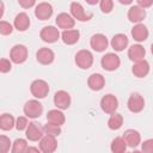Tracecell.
<instances>
[{
  "label": "cell",
  "mask_w": 153,
  "mask_h": 153,
  "mask_svg": "<svg viewBox=\"0 0 153 153\" xmlns=\"http://www.w3.org/2000/svg\"><path fill=\"white\" fill-rule=\"evenodd\" d=\"M75 63L81 69H88L93 63V55L90 50H79L75 55Z\"/></svg>",
  "instance_id": "6da1fadb"
},
{
  "label": "cell",
  "mask_w": 153,
  "mask_h": 153,
  "mask_svg": "<svg viewBox=\"0 0 153 153\" xmlns=\"http://www.w3.org/2000/svg\"><path fill=\"white\" fill-rule=\"evenodd\" d=\"M42 112H43V106L36 99L27 100L24 105V114L29 118H37L42 115Z\"/></svg>",
  "instance_id": "7a4b0ae2"
},
{
  "label": "cell",
  "mask_w": 153,
  "mask_h": 153,
  "mask_svg": "<svg viewBox=\"0 0 153 153\" xmlns=\"http://www.w3.org/2000/svg\"><path fill=\"white\" fill-rule=\"evenodd\" d=\"M30 91H31L33 97H36V98H44L48 94V92H49L48 82L42 80V79L33 80L31 86H30Z\"/></svg>",
  "instance_id": "3957f363"
},
{
  "label": "cell",
  "mask_w": 153,
  "mask_h": 153,
  "mask_svg": "<svg viewBox=\"0 0 153 153\" xmlns=\"http://www.w3.org/2000/svg\"><path fill=\"white\" fill-rule=\"evenodd\" d=\"M11 61L14 63H23L27 59V48L23 44H16L10 53Z\"/></svg>",
  "instance_id": "277c9868"
},
{
  "label": "cell",
  "mask_w": 153,
  "mask_h": 153,
  "mask_svg": "<svg viewBox=\"0 0 153 153\" xmlns=\"http://www.w3.org/2000/svg\"><path fill=\"white\" fill-rule=\"evenodd\" d=\"M102 67L105 69V71H115L120 67V63H121V60L120 57L114 54V53H108L105 54L103 57H102Z\"/></svg>",
  "instance_id": "5b68a950"
},
{
  "label": "cell",
  "mask_w": 153,
  "mask_h": 153,
  "mask_svg": "<svg viewBox=\"0 0 153 153\" xmlns=\"http://www.w3.org/2000/svg\"><path fill=\"white\" fill-rule=\"evenodd\" d=\"M100 108L106 114H114L118 108L117 98L114 94H105L100 99Z\"/></svg>",
  "instance_id": "8992f818"
},
{
  "label": "cell",
  "mask_w": 153,
  "mask_h": 153,
  "mask_svg": "<svg viewBox=\"0 0 153 153\" xmlns=\"http://www.w3.org/2000/svg\"><path fill=\"white\" fill-rule=\"evenodd\" d=\"M71 13L74 19L80 20V22H87L92 18V13L85 12L84 7L79 2H72L71 4Z\"/></svg>",
  "instance_id": "52a82bcc"
},
{
  "label": "cell",
  "mask_w": 153,
  "mask_h": 153,
  "mask_svg": "<svg viewBox=\"0 0 153 153\" xmlns=\"http://www.w3.org/2000/svg\"><path fill=\"white\" fill-rule=\"evenodd\" d=\"M41 38L47 42V43H54L59 39L60 37V32L59 30L55 27V26H44L42 30H41V33H39Z\"/></svg>",
  "instance_id": "ba28073f"
},
{
  "label": "cell",
  "mask_w": 153,
  "mask_h": 153,
  "mask_svg": "<svg viewBox=\"0 0 153 153\" xmlns=\"http://www.w3.org/2000/svg\"><path fill=\"white\" fill-rule=\"evenodd\" d=\"M54 104L61 109V110H66L69 108L71 105V96L68 92L66 91H57L54 96Z\"/></svg>",
  "instance_id": "9c48e42d"
},
{
  "label": "cell",
  "mask_w": 153,
  "mask_h": 153,
  "mask_svg": "<svg viewBox=\"0 0 153 153\" xmlns=\"http://www.w3.org/2000/svg\"><path fill=\"white\" fill-rule=\"evenodd\" d=\"M53 14V6L48 2H41L35 8V16L41 20H47Z\"/></svg>",
  "instance_id": "30bf717a"
},
{
  "label": "cell",
  "mask_w": 153,
  "mask_h": 153,
  "mask_svg": "<svg viewBox=\"0 0 153 153\" xmlns=\"http://www.w3.org/2000/svg\"><path fill=\"white\" fill-rule=\"evenodd\" d=\"M145 106V100L142 98V96H140L139 93H133L130 94L129 99H128V109L131 112H140Z\"/></svg>",
  "instance_id": "8fae6325"
},
{
  "label": "cell",
  "mask_w": 153,
  "mask_h": 153,
  "mask_svg": "<svg viewBox=\"0 0 153 153\" xmlns=\"http://www.w3.org/2000/svg\"><path fill=\"white\" fill-rule=\"evenodd\" d=\"M43 131L44 130L42 127H39L36 122H31L26 128V137L30 141H38L43 137Z\"/></svg>",
  "instance_id": "7c38bea8"
},
{
  "label": "cell",
  "mask_w": 153,
  "mask_h": 153,
  "mask_svg": "<svg viewBox=\"0 0 153 153\" xmlns=\"http://www.w3.org/2000/svg\"><path fill=\"white\" fill-rule=\"evenodd\" d=\"M57 147V143H56V139L55 136L53 135H47L41 139V142H39V149L44 153H51L56 149Z\"/></svg>",
  "instance_id": "4fadbf2b"
},
{
  "label": "cell",
  "mask_w": 153,
  "mask_h": 153,
  "mask_svg": "<svg viewBox=\"0 0 153 153\" xmlns=\"http://www.w3.org/2000/svg\"><path fill=\"white\" fill-rule=\"evenodd\" d=\"M90 44L96 51H104L108 47V38L102 33H96L91 37Z\"/></svg>",
  "instance_id": "5bb4252c"
},
{
  "label": "cell",
  "mask_w": 153,
  "mask_h": 153,
  "mask_svg": "<svg viewBox=\"0 0 153 153\" xmlns=\"http://www.w3.org/2000/svg\"><path fill=\"white\" fill-rule=\"evenodd\" d=\"M146 17V11L143 7L136 5V6H131L128 11V19L133 23H140L141 20H143Z\"/></svg>",
  "instance_id": "9a60e30c"
},
{
  "label": "cell",
  "mask_w": 153,
  "mask_h": 153,
  "mask_svg": "<svg viewBox=\"0 0 153 153\" xmlns=\"http://www.w3.org/2000/svg\"><path fill=\"white\" fill-rule=\"evenodd\" d=\"M54 57H55L54 51L49 48H41L36 54L37 61L42 65H50L54 61Z\"/></svg>",
  "instance_id": "2e32d148"
},
{
  "label": "cell",
  "mask_w": 153,
  "mask_h": 153,
  "mask_svg": "<svg viewBox=\"0 0 153 153\" xmlns=\"http://www.w3.org/2000/svg\"><path fill=\"white\" fill-rule=\"evenodd\" d=\"M104 84H105V79L102 74L99 73H93L88 76V80H87V85L91 90L93 91H99L104 87Z\"/></svg>",
  "instance_id": "e0dca14e"
},
{
  "label": "cell",
  "mask_w": 153,
  "mask_h": 153,
  "mask_svg": "<svg viewBox=\"0 0 153 153\" xmlns=\"http://www.w3.org/2000/svg\"><path fill=\"white\" fill-rule=\"evenodd\" d=\"M133 74L136 76V78H143L148 74L149 72V63L146 61V60H140V61H136L133 66Z\"/></svg>",
  "instance_id": "ac0fdd59"
},
{
  "label": "cell",
  "mask_w": 153,
  "mask_h": 153,
  "mask_svg": "<svg viewBox=\"0 0 153 153\" xmlns=\"http://www.w3.org/2000/svg\"><path fill=\"white\" fill-rule=\"evenodd\" d=\"M56 24L61 29H65V30H68V29H72L75 24V20L72 16H69L68 13H60L57 17H56Z\"/></svg>",
  "instance_id": "d6986e66"
},
{
  "label": "cell",
  "mask_w": 153,
  "mask_h": 153,
  "mask_svg": "<svg viewBox=\"0 0 153 153\" xmlns=\"http://www.w3.org/2000/svg\"><path fill=\"white\" fill-rule=\"evenodd\" d=\"M123 139L126 140L127 145L129 147H136L140 141H141V136H140V133L137 130H134V129H128L123 133Z\"/></svg>",
  "instance_id": "ffe728a7"
},
{
  "label": "cell",
  "mask_w": 153,
  "mask_h": 153,
  "mask_svg": "<svg viewBox=\"0 0 153 153\" xmlns=\"http://www.w3.org/2000/svg\"><path fill=\"white\" fill-rule=\"evenodd\" d=\"M145 54H146V50L142 45L140 44H134L129 48L128 50V57L131 60V61H140V60H143L145 57Z\"/></svg>",
  "instance_id": "44dd1931"
},
{
  "label": "cell",
  "mask_w": 153,
  "mask_h": 153,
  "mask_svg": "<svg viewBox=\"0 0 153 153\" xmlns=\"http://www.w3.org/2000/svg\"><path fill=\"white\" fill-rule=\"evenodd\" d=\"M131 36L137 42H143L148 37V30L143 24H137L131 30Z\"/></svg>",
  "instance_id": "7402d4cb"
},
{
  "label": "cell",
  "mask_w": 153,
  "mask_h": 153,
  "mask_svg": "<svg viewBox=\"0 0 153 153\" xmlns=\"http://www.w3.org/2000/svg\"><path fill=\"white\" fill-rule=\"evenodd\" d=\"M79 37H80V32L78 30H74V29L65 30L61 35V38H62L63 43H66L68 45H72V44L76 43L79 41Z\"/></svg>",
  "instance_id": "603a6c76"
},
{
  "label": "cell",
  "mask_w": 153,
  "mask_h": 153,
  "mask_svg": "<svg viewBox=\"0 0 153 153\" xmlns=\"http://www.w3.org/2000/svg\"><path fill=\"white\" fill-rule=\"evenodd\" d=\"M29 26H30V18H29V16L26 13L22 12V13L16 16V18H14V27L18 31H25Z\"/></svg>",
  "instance_id": "cb8c5ba5"
},
{
  "label": "cell",
  "mask_w": 153,
  "mask_h": 153,
  "mask_svg": "<svg viewBox=\"0 0 153 153\" xmlns=\"http://www.w3.org/2000/svg\"><path fill=\"white\" fill-rule=\"evenodd\" d=\"M127 45H128V38L123 33H117L111 39V47L116 51H122L124 48H127Z\"/></svg>",
  "instance_id": "d4e9b609"
},
{
  "label": "cell",
  "mask_w": 153,
  "mask_h": 153,
  "mask_svg": "<svg viewBox=\"0 0 153 153\" xmlns=\"http://www.w3.org/2000/svg\"><path fill=\"white\" fill-rule=\"evenodd\" d=\"M47 120L50 123L57 124V126H62L65 123V115L60 111V110H50L47 114Z\"/></svg>",
  "instance_id": "484cf974"
},
{
  "label": "cell",
  "mask_w": 153,
  "mask_h": 153,
  "mask_svg": "<svg viewBox=\"0 0 153 153\" xmlns=\"http://www.w3.org/2000/svg\"><path fill=\"white\" fill-rule=\"evenodd\" d=\"M16 126L14 117L10 114H2L0 117V128L2 130H10Z\"/></svg>",
  "instance_id": "4316f807"
},
{
  "label": "cell",
  "mask_w": 153,
  "mask_h": 153,
  "mask_svg": "<svg viewBox=\"0 0 153 153\" xmlns=\"http://www.w3.org/2000/svg\"><path fill=\"white\" fill-rule=\"evenodd\" d=\"M122 124H123L122 115L121 114H116V112L111 114V116H110V118L108 121V127L110 129H112V130H117V129H120L122 127Z\"/></svg>",
  "instance_id": "83f0119b"
},
{
  "label": "cell",
  "mask_w": 153,
  "mask_h": 153,
  "mask_svg": "<svg viewBox=\"0 0 153 153\" xmlns=\"http://www.w3.org/2000/svg\"><path fill=\"white\" fill-rule=\"evenodd\" d=\"M127 149V142L123 137H116L111 142V151L114 153H122Z\"/></svg>",
  "instance_id": "f1b7e54d"
},
{
  "label": "cell",
  "mask_w": 153,
  "mask_h": 153,
  "mask_svg": "<svg viewBox=\"0 0 153 153\" xmlns=\"http://www.w3.org/2000/svg\"><path fill=\"white\" fill-rule=\"evenodd\" d=\"M43 130H44V134H47V135L59 136V135L61 134V128H60V126L54 124V123H50V122H48V123L43 127Z\"/></svg>",
  "instance_id": "f546056e"
},
{
  "label": "cell",
  "mask_w": 153,
  "mask_h": 153,
  "mask_svg": "<svg viewBox=\"0 0 153 153\" xmlns=\"http://www.w3.org/2000/svg\"><path fill=\"white\" fill-rule=\"evenodd\" d=\"M27 151V143L24 139H17L13 142V147H12V152L13 153H23Z\"/></svg>",
  "instance_id": "4dcf8cb0"
},
{
  "label": "cell",
  "mask_w": 153,
  "mask_h": 153,
  "mask_svg": "<svg viewBox=\"0 0 153 153\" xmlns=\"http://www.w3.org/2000/svg\"><path fill=\"white\" fill-rule=\"evenodd\" d=\"M99 6H100L102 12L110 13L114 7V2H112V0H99Z\"/></svg>",
  "instance_id": "1f68e13d"
},
{
  "label": "cell",
  "mask_w": 153,
  "mask_h": 153,
  "mask_svg": "<svg viewBox=\"0 0 153 153\" xmlns=\"http://www.w3.org/2000/svg\"><path fill=\"white\" fill-rule=\"evenodd\" d=\"M12 30H13V27H12V25L10 23H7L5 20L0 22V33L1 35H4V36L5 35H10L12 32Z\"/></svg>",
  "instance_id": "d6a6232c"
},
{
  "label": "cell",
  "mask_w": 153,
  "mask_h": 153,
  "mask_svg": "<svg viewBox=\"0 0 153 153\" xmlns=\"http://www.w3.org/2000/svg\"><path fill=\"white\" fill-rule=\"evenodd\" d=\"M10 146H11L10 139H8L7 136H5V135H1V136H0V147H1V151H2L4 153L8 152Z\"/></svg>",
  "instance_id": "836d02e7"
},
{
  "label": "cell",
  "mask_w": 153,
  "mask_h": 153,
  "mask_svg": "<svg viewBox=\"0 0 153 153\" xmlns=\"http://www.w3.org/2000/svg\"><path fill=\"white\" fill-rule=\"evenodd\" d=\"M27 126H29V123H27V120L25 117H22L20 116V117L17 118V121H16V128L18 130H24V129L27 128Z\"/></svg>",
  "instance_id": "e575fe53"
},
{
  "label": "cell",
  "mask_w": 153,
  "mask_h": 153,
  "mask_svg": "<svg viewBox=\"0 0 153 153\" xmlns=\"http://www.w3.org/2000/svg\"><path fill=\"white\" fill-rule=\"evenodd\" d=\"M11 62L7 59H1L0 60V72L1 73H7L11 71Z\"/></svg>",
  "instance_id": "d590c367"
},
{
  "label": "cell",
  "mask_w": 153,
  "mask_h": 153,
  "mask_svg": "<svg viewBox=\"0 0 153 153\" xmlns=\"http://www.w3.org/2000/svg\"><path fill=\"white\" fill-rule=\"evenodd\" d=\"M141 149L146 153H153V139H148V140L143 141Z\"/></svg>",
  "instance_id": "8d00e7d4"
},
{
  "label": "cell",
  "mask_w": 153,
  "mask_h": 153,
  "mask_svg": "<svg viewBox=\"0 0 153 153\" xmlns=\"http://www.w3.org/2000/svg\"><path fill=\"white\" fill-rule=\"evenodd\" d=\"M18 2L23 8H30L35 5L36 0H18Z\"/></svg>",
  "instance_id": "74e56055"
},
{
  "label": "cell",
  "mask_w": 153,
  "mask_h": 153,
  "mask_svg": "<svg viewBox=\"0 0 153 153\" xmlns=\"http://www.w3.org/2000/svg\"><path fill=\"white\" fill-rule=\"evenodd\" d=\"M136 1H137V5L143 8H147V7L152 6V4H153V0H136Z\"/></svg>",
  "instance_id": "f35d334b"
},
{
  "label": "cell",
  "mask_w": 153,
  "mask_h": 153,
  "mask_svg": "<svg viewBox=\"0 0 153 153\" xmlns=\"http://www.w3.org/2000/svg\"><path fill=\"white\" fill-rule=\"evenodd\" d=\"M121 4H123V5H129V4H131L133 2V0H118Z\"/></svg>",
  "instance_id": "ab89813d"
},
{
  "label": "cell",
  "mask_w": 153,
  "mask_h": 153,
  "mask_svg": "<svg viewBox=\"0 0 153 153\" xmlns=\"http://www.w3.org/2000/svg\"><path fill=\"white\" fill-rule=\"evenodd\" d=\"M85 1H86L87 4H90V5H96L99 0H85Z\"/></svg>",
  "instance_id": "60d3db41"
},
{
  "label": "cell",
  "mask_w": 153,
  "mask_h": 153,
  "mask_svg": "<svg viewBox=\"0 0 153 153\" xmlns=\"http://www.w3.org/2000/svg\"><path fill=\"white\" fill-rule=\"evenodd\" d=\"M30 151H35V152H38V148H36V147H27V152H30Z\"/></svg>",
  "instance_id": "b9f144b4"
},
{
  "label": "cell",
  "mask_w": 153,
  "mask_h": 153,
  "mask_svg": "<svg viewBox=\"0 0 153 153\" xmlns=\"http://www.w3.org/2000/svg\"><path fill=\"white\" fill-rule=\"evenodd\" d=\"M151 50H152V54H153V43H152V45H151Z\"/></svg>",
  "instance_id": "7bdbcfd3"
}]
</instances>
